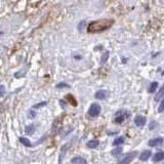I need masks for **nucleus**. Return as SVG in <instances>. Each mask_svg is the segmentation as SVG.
<instances>
[{"label": "nucleus", "instance_id": "obj_1", "mask_svg": "<svg viewBox=\"0 0 164 164\" xmlns=\"http://www.w3.org/2000/svg\"><path fill=\"white\" fill-rule=\"evenodd\" d=\"M113 20H99V21L91 22L88 26H87V32L88 33H100L105 30L109 29L112 25H113Z\"/></svg>", "mask_w": 164, "mask_h": 164}, {"label": "nucleus", "instance_id": "obj_2", "mask_svg": "<svg viewBox=\"0 0 164 164\" xmlns=\"http://www.w3.org/2000/svg\"><path fill=\"white\" fill-rule=\"evenodd\" d=\"M102 111V108L100 105H97V104H93V105L90 106V108H89V115L91 116V117H97V116L100 115V113H101Z\"/></svg>", "mask_w": 164, "mask_h": 164}, {"label": "nucleus", "instance_id": "obj_3", "mask_svg": "<svg viewBox=\"0 0 164 164\" xmlns=\"http://www.w3.org/2000/svg\"><path fill=\"white\" fill-rule=\"evenodd\" d=\"M137 155V152H132V153H129L127 154L126 156H125L123 159L119 160V163L120 164H126V163H129V162L131 161V160L135 158V156Z\"/></svg>", "mask_w": 164, "mask_h": 164}, {"label": "nucleus", "instance_id": "obj_4", "mask_svg": "<svg viewBox=\"0 0 164 164\" xmlns=\"http://www.w3.org/2000/svg\"><path fill=\"white\" fill-rule=\"evenodd\" d=\"M163 144V139L162 137H157V139H150L149 146L150 147H158V146H161Z\"/></svg>", "mask_w": 164, "mask_h": 164}, {"label": "nucleus", "instance_id": "obj_5", "mask_svg": "<svg viewBox=\"0 0 164 164\" xmlns=\"http://www.w3.org/2000/svg\"><path fill=\"white\" fill-rule=\"evenodd\" d=\"M135 125L139 127L144 126V125L146 124V118L144 117V116H137V117L135 118Z\"/></svg>", "mask_w": 164, "mask_h": 164}, {"label": "nucleus", "instance_id": "obj_6", "mask_svg": "<svg viewBox=\"0 0 164 164\" xmlns=\"http://www.w3.org/2000/svg\"><path fill=\"white\" fill-rule=\"evenodd\" d=\"M151 155H152V153L150 150H145V151L142 152L141 155H139V159H141L142 161H146V160L149 159Z\"/></svg>", "mask_w": 164, "mask_h": 164}, {"label": "nucleus", "instance_id": "obj_7", "mask_svg": "<svg viewBox=\"0 0 164 164\" xmlns=\"http://www.w3.org/2000/svg\"><path fill=\"white\" fill-rule=\"evenodd\" d=\"M106 97H107V91L104 90V89L95 93V99H97V100H105Z\"/></svg>", "mask_w": 164, "mask_h": 164}, {"label": "nucleus", "instance_id": "obj_8", "mask_svg": "<svg viewBox=\"0 0 164 164\" xmlns=\"http://www.w3.org/2000/svg\"><path fill=\"white\" fill-rule=\"evenodd\" d=\"M71 162L72 163H74V164H85V163H87V161L86 160L84 159V158H82V157H75V158H73V159L71 160Z\"/></svg>", "mask_w": 164, "mask_h": 164}, {"label": "nucleus", "instance_id": "obj_9", "mask_svg": "<svg viewBox=\"0 0 164 164\" xmlns=\"http://www.w3.org/2000/svg\"><path fill=\"white\" fill-rule=\"evenodd\" d=\"M100 145L99 141H97V139H91V141H89L88 143H87V147L90 148V149H95V148H97Z\"/></svg>", "mask_w": 164, "mask_h": 164}, {"label": "nucleus", "instance_id": "obj_10", "mask_svg": "<svg viewBox=\"0 0 164 164\" xmlns=\"http://www.w3.org/2000/svg\"><path fill=\"white\" fill-rule=\"evenodd\" d=\"M163 159H164V153L163 152H159V153L155 154V156H154V158H153V160L155 162H160V161H162Z\"/></svg>", "mask_w": 164, "mask_h": 164}, {"label": "nucleus", "instance_id": "obj_11", "mask_svg": "<svg viewBox=\"0 0 164 164\" xmlns=\"http://www.w3.org/2000/svg\"><path fill=\"white\" fill-rule=\"evenodd\" d=\"M163 93H164V88L161 87V88L158 90V93H156V97H155V101H161L163 99Z\"/></svg>", "mask_w": 164, "mask_h": 164}, {"label": "nucleus", "instance_id": "obj_12", "mask_svg": "<svg viewBox=\"0 0 164 164\" xmlns=\"http://www.w3.org/2000/svg\"><path fill=\"white\" fill-rule=\"evenodd\" d=\"M124 119H125V116L123 115V114L121 115V114H120V112H119V113H118L117 115H116V117H115V122H116V123H119V124H120V123H122V122L124 121Z\"/></svg>", "mask_w": 164, "mask_h": 164}, {"label": "nucleus", "instance_id": "obj_13", "mask_svg": "<svg viewBox=\"0 0 164 164\" xmlns=\"http://www.w3.org/2000/svg\"><path fill=\"white\" fill-rule=\"evenodd\" d=\"M157 87H158V83H157V82H152L151 85H150V87H149V93H155L156 89H157Z\"/></svg>", "mask_w": 164, "mask_h": 164}, {"label": "nucleus", "instance_id": "obj_14", "mask_svg": "<svg viewBox=\"0 0 164 164\" xmlns=\"http://www.w3.org/2000/svg\"><path fill=\"white\" fill-rule=\"evenodd\" d=\"M123 143H124V137H119L113 142V145L114 146H119V145H121V144H123Z\"/></svg>", "mask_w": 164, "mask_h": 164}, {"label": "nucleus", "instance_id": "obj_15", "mask_svg": "<svg viewBox=\"0 0 164 164\" xmlns=\"http://www.w3.org/2000/svg\"><path fill=\"white\" fill-rule=\"evenodd\" d=\"M20 142H21L23 145H25L26 147H31V142L28 139H26V137H20Z\"/></svg>", "mask_w": 164, "mask_h": 164}, {"label": "nucleus", "instance_id": "obj_16", "mask_svg": "<svg viewBox=\"0 0 164 164\" xmlns=\"http://www.w3.org/2000/svg\"><path fill=\"white\" fill-rule=\"evenodd\" d=\"M121 152H122V149H121V148H116L115 150H113V151H112V155H114V156H119V154H121Z\"/></svg>", "mask_w": 164, "mask_h": 164}, {"label": "nucleus", "instance_id": "obj_17", "mask_svg": "<svg viewBox=\"0 0 164 164\" xmlns=\"http://www.w3.org/2000/svg\"><path fill=\"white\" fill-rule=\"evenodd\" d=\"M108 57H109V53H104L103 57H102V60H101L102 64L106 63V61L108 60Z\"/></svg>", "mask_w": 164, "mask_h": 164}, {"label": "nucleus", "instance_id": "obj_18", "mask_svg": "<svg viewBox=\"0 0 164 164\" xmlns=\"http://www.w3.org/2000/svg\"><path fill=\"white\" fill-rule=\"evenodd\" d=\"M163 109H164V102L161 100V103H160V106H159V109H158V111L161 113V112H163Z\"/></svg>", "mask_w": 164, "mask_h": 164}, {"label": "nucleus", "instance_id": "obj_19", "mask_svg": "<svg viewBox=\"0 0 164 164\" xmlns=\"http://www.w3.org/2000/svg\"><path fill=\"white\" fill-rule=\"evenodd\" d=\"M45 105H46V102H42V103L35 105V106H34V108H35V109H37V108H40V107H42V106H45Z\"/></svg>", "mask_w": 164, "mask_h": 164}, {"label": "nucleus", "instance_id": "obj_20", "mask_svg": "<svg viewBox=\"0 0 164 164\" xmlns=\"http://www.w3.org/2000/svg\"><path fill=\"white\" fill-rule=\"evenodd\" d=\"M4 86H3V85H1V86H0V95H1V97H2V95H4V93H5V90H4Z\"/></svg>", "mask_w": 164, "mask_h": 164}, {"label": "nucleus", "instance_id": "obj_21", "mask_svg": "<svg viewBox=\"0 0 164 164\" xmlns=\"http://www.w3.org/2000/svg\"><path fill=\"white\" fill-rule=\"evenodd\" d=\"M63 86L68 87V85H67V84H65V83H62V84H59V85H57V87H63Z\"/></svg>", "mask_w": 164, "mask_h": 164}]
</instances>
